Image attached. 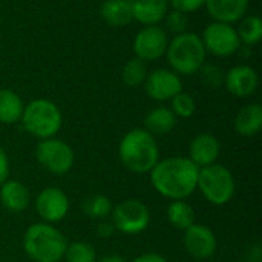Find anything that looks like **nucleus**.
Returning <instances> with one entry per match:
<instances>
[{"instance_id": "1", "label": "nucleus", "mask_w": 262, "mask_h": 262, "mask_svg": "<svg viewBox=\"0 0 262 262\" xmlns=\"http://www.w3.org/2000/svg\"><path fill=\"white\" fill-rule=\"evenodd\" d=\"M200 169L187 157H172L158 161L150 173V183L154 189L169 198L186 200L196 190Z\"/></svg>"}, {"instance_id": "2", "label": "nucleus", "mask_w": 262, "mask_h": 262, "mask_svg": "<svg viewBox=\"0 0 262 262\" xmlns=\"http://www.w3.org/2000/svg\"><path fill=\"white\" fill-rule=\"evenodd\" d=\"M120 160L126 169L135 173H147L160 161V149L150 132L132 129L120 141Z\"/></svg>"}, {"instance_id": "3", "label": "nucleus", "mask_w": 262, "mask_h": 262, "mask_svg": "<svg viewBox=\"0 0 262 262\" xmlns=\"http://www.w3.org/2000/svg\"><path fill=\"white\" fill-rule=\"evenodd\" d=\"M68 243L64 235L48 223L29 226L23 236V249L34 262H60L64 258Z\"/></svg>"}, {"instance_id": "4", "label": "nucleus", "mask_w": 262, "mask_h": 262, "mask_svg": "<svg viewBox=\"0 0 262 262\" xmlns=\"http://www.w3.org/2000/svg\"><path fill=\"white\" fill-rule=\"evenodd\" d=\"M172 71L178 75H193L206 63V49L201 37L195 32H183L175 35L166 51Z\"/></svg>"}, {"instance_id": "5", "label": "nucleus", "mask_w": 262, "mask_h": 262, "mask_svg": "<svg viewBox=\"0 0 262 262\" xmlns=\"http://www.w3.org/2000/svg\"><path fill=\"white\" fill-rule=\"evenodd\" d=\"M26 132L40 140L54 138L63 123L58 106L46 98H37L23 107L20 118Z\"/></svg>"}, {"instance_id": "6", "label": "nucleus", "mask_w": 262, "mask_h": 262, "mask_svg": "<svg viewBox=\"0 0 262 262\" xmlns=\"http://www.w3.org/2000/svg\"><path fill=\"white\" fill-rule=\"evenodd\" d=\"M196 189L201 190L203 196L210 204L224 206L233 198L236 183L232 172L226 166L213 163L200 169Z\"/></svg>"}, {"instance_id": "7", "label": "nucleus", "mask_w": 262, "mask_h": 262, "mask_svg": "<svg viewBox=\"0 0 262 262\" xmlns=\"http://www.w3.org/2000/svg\"><path fill=\"white\" fill-rule=\"evenodd\" d=\"M111 223L115 230L126 235H138L144 232L150 223V212L140 200H126L112 207Z\"/></svg>"}, {"instance_id": "8", "label": "nucleus", "mask_w": 262, "mask_h": 262, "mask_svg": "<svg viewBox=\"0 0 262 262\" xmlns=\"http://www.w3.org/2000/svg\"><path fill=\"white\" fill-rule=\"evenodd\" d=\"M35 158L48 172L64 175L74 166V150L69 144L58 138L41 140L35 147Z\"/></svg>"}, {"instance_id": "9", "label": "nucleus", "mask_w": 262, "mask_h": 262, "mask_svg": "<svg viewBox=\"0 0 262 262\" xmlns=\"http://www.w3.org/2000/svg\"><path fill=\"white\" fill-rule=\"evenodd\" d=\"M200 37L206 52L215 57H230L236 54L241 48L236 29L233 28V25L229 23L212 21L204 28L203 35Z\"/></svg>"}, {"instance_id": "10", "label": "nucleus", "mask_w": 262, "mask_h": 262, "mask_svg": "<svg viewBox=\"0 0 262 262\" xmlns=\"http://www.w3.org/2000/svg\"><path fill=\"white\" fill-rule=\"evenodd\" d=\"M169 46V38L166 31L158 26H144L140 29L134 38L135 57L143 61H155L166 55Z\"/></svg>"}, {"instance_id": "11", "label": "nucleus", "mask_w": 262, "mask_h": 262, "mask_svg": "<svg viewBox=\"0 0 262 262\" xmlns=\"http://www.w3.org/2000/svg\"><path fill=\"white\" fill-rule=\"evenodd\" d=\"M35 210L45 223H58L69 212V198L58 187H46L35 198Z\"/></svg>"}, {"instance_id": "12", "label": "nucleus", "mask_w": 262, "mask_h": 262, "mask_svg": "<svg viewBox=\"0 0 262 262\" xmlns=\"http://www.w3.org/2000/svg\"><path fill=\"white\" fill-rule=\"evenodd\" d=\"M146 94L157 101L172 100L183 91V83L178 74L170 69H155L144 80Z\"/></svg>"}, {"instance_id": "13", "label": "nucleus", "mask_w": 262, "mask_h": 262, "mask_svg": "<svg viewBox=\"0 0 262 262\" xmlns=\"http://www.w3.org/2000/svg\"><path fill=\"white\" fill-rule=\"evenodd\" d=\"M184 249L196 259H207L216 252V236L204 224H192L184 230Z\"/></svg>"}, {"instance_id": "14", "label": "nucleus", "mask_w": 262, "mask_h": 262, "mask_svg": "<svg viewBox=\"0 0 262 262\" xmlns=\"http://www.w3.org/2000/svg\"><path fill=\"white\" fill-rule=\"evenodd\" d=\"M259 83L258 72L249 66V64H238L233 66L226 75H224V84L227 91L239 98H246L252 95Z\"/></svg>"}, {"instance_id": "15", "label": "nucleus", "mask_w": 262, "mask_h": 262, "mask_svg": "<svg viewBox=\"0 0 262 262\" xmlns=\"http://www.w3.org/2000/svg\"><path fill=\"white\" fill-rule=\"evenodd\" d=\"M220 141L212 134H198L189 146V160L198 167H206L213 163H216V158L220 157Z\"/></svg>"}, {"instance_id": "16", "label": "nucleus", "mask_w": 262, "mask_h": 262, "mask_svg": "<svg viewBox=\"0 0 262 262\" xmlns=\"http://www.w3.org/2000/svg\"><path fill=\"white\" fill-rule=\"evenodd\" d=\"M204 6L213 21L232 25L246 15L249 0H206Z\"/></svg>"}, {"instance_id": "17", "label": "nucleus", "mask_w": 262, "mask_h": 262, "mask_svg": "<svg viewBox=\"0 0 262 262\" xmlns=\"http://www.w3.org/2000/svg\"><path fill=\"white\" fill-rule=\"evenodd\" d=\"M0 203L8 212L21 213L23 210L28 209L31 203V195L23 183L6 180L0 186Z\"/></svg>"}, {"instance_id": "18", "label": "nucleus", "mask_w": 262, "mask_h": 262, "mask_svg": "<svg viewBox=\"0 0 262 262\" xmlns=\"http://www.w3.org/2000/svg\"><path fill=\"white\" fill-rule=\"evenodd\" d=\"M169 12V0H132L134 20L143 26L158 25Z\"/></svg>"}, {"instance_id": "19", "label": "nucleus", "mask_w": 262, "mask_h": 262, "mask_svg": "<svg viewBox=\"0 0 262 262\" xmlns=\"http://www.w3.org/2000/svg\"><path fill=\"white\" fill-rule=\"evenodd\" d=\"M101 18L114 28H123L134 20L132 0H104L100 6Z\"/></svg>"}, {"instance_id": "20", "label": "nucleus", "mask_w": 262, "mask_h": 262, "mask_svg": "<svg viewBox=\"0 0 262 262\" xmlns=\"http://www.w3.org/2000/svg\"><path fill=\"white\" fill-rule=\"evenodd\" d=\"M262 127V107L258 103L244 106L235 117V130L243 137H255Z\"/></svg>"}, {"instance_id": "21", "label": "nucleus", "mask_w": 262, "mask_h": 262, "mask_svg": "<svg viewBox=\"0 0 262 262\" xmlns=\"http://www.w3.org/2000/svg\"><path fill=\"white\" fill-rule=\"evenodd\" d=\"M175 124H177L175 114L169 107H163V106L152 109L144 118L146 130L150 132L152 135L154 134H157V135L169 134L175 127Z\"/></svg>"}, {"instance_id": "22", "label": "nucleus", "mask_w": 262, "mask_h": 262, "mask_svg": "<svg viewBox=\"0 0 262 262\" xmlns=\"http://www.w3.org/2000/svg\"><path fill=\"white\" fill-rule=\"evenodd\" d=\"M21 98L11 89H0V123L14 124L20 121L23 114Z\"/></svg>"}, {"instance_id": "23", "label": "nucleus", "mask_w": 262, "mask_h": 262, "mask_svg": "<svg viewBox=\"0 0 262 262\" xmlns=\"http://www.w3.org/2000/svg\"><path fill=\"white\" fill-rule=\"evenodd\" d=\"M167 220L178 230H187L192 224H195V212L193 207L184 200H175L167 206Z\"/></svg>"}, {"instance_id": "24", "label": "nucleus", "mask_w": 262, "mask_h": 262, "mask_svg": "<svg viewBox=\"0 0 262 262\" xmlns=\"http://www.w3.org/2000/svg\"><path fill=\"white\" fill-rule=\"evenodd\" d=\"M236 34L246 46H255L262 38V20L258 15H244L239 20Z\"/></svg>"}, {"instance_id": "25", "label": "nucleus", "mask_w": 262, "mask_h": 262, "mask_svg": "<svg viewBox=\"0 0 262 262\" xmlns=\"http://www.w3.org/2000/svg\"><path fill=\"white\" fill-rule=\"evenodd\" d=\"M147 77V68H146V61L134 57L130 58L121 71V80L126 86L129 88H137L140 84L144 83Z\"/></svg>"}, {"instance_id": "26", "label": "nucleus", "mask_w": 262, "mask_h": 262, "mask_svg": "<svg viewBox=\"0 0 262 262\" xmlns=\"http://www.w3.org/2000/svg\"><path fill=\"white\" fill-rule=\"evenodd\" d=\"M83 212L94 220H104L112 212V203L104 195H91L83 201Z\"/></svg>"}, {"instance_id": "27", "label": "nucleus", "mask_w": 262, "mask_h": 262, "mask_svg": "<svg viewBox=\"0 0 262 262\" xmlns=\"http://www.w3.org/2000/svg\"><path fill=\"white\" fill-rule=\"evenodd\" d=\"M66 262H97L95 249L83 241H75L68 244L64 252Z\"/></svg>"}, {"instance_id": "28", "label": "nucleus", "mask_w": 262, "mask_h": 262, "mask_svg": "<svg viewBox=\"0 0 262 262\" xmlns=\"http://www.w3.org/2000/svg\"><path fill=\"white\" fill-rule=\"evenodd\" d=\"M172 112L175 114V117H180V118H190L195 111H196V103L193 100V97L190 94H186V92H180L177 94L172 100Z\"/></svg>"}, {"instance_id": "29", "label": "nucleus", "mask_w": 262, "mask_h": 262, "mask_svg": "<svg viewBox=\"0 0 262 262\" xmlns=\"http://www.w3.org/2000/svg\"><path fill=\"white\" fill-rule=\"evenodd\" d=\"M166 23H167V28L172 34L178 35V34H183V32H187V25H189V18H187V14L181 12V11H170L167 12L166 15Z\"/></svg>"}, {"instance_id": "30", "label": "nucleus", "mask_w": 262, "mask_h": 262, "mask_svg": "<svg viewBox=\"0 0 262 262\" xmlns=\"http://www.w3.org/2000/svg\"><path fill=\"white\" fill-rule=\"evenodd\" d=\"M198 72L201 74L203 81L210 88H220L221 84H224V74L215 64H203Z\"/></svg>"}, {"instance_id": "31", "label": "nucleus", "mask_w": 262, "mask_h": 262, "mask_svg": "<svg viewBox=\"0 0 262 262\" xmlns=\"http://www.w3.org/2000/svg\"><path fill=\"white\" fill-rule=\"evenodd\" d=\"M169 3L172 5L173 9L181 11L184 14H190V12H196L198 9H201L206 0H169Z\"/></svg>"}, {"instance_id": "32", "label": "nucleus", "mask_w": 262, "mask_h": 262, "mask_svg": "<svg viewBox=\"0 0 262 262\" xmlns=\"http://www.w3.org/2000/svg\"><path fill=\"white\" fill-rule=\"evenodd\" d=\"M8 175H9V160L5 149L0 146V186L8 180Z\"/></svg>"}, {"instance_id": "33", "label": "nucleus", "mask_w": 262, "mask_h": 262, "mask_svg": "<svg viewBox=\"0 0 262 262\" xmlns=\"http://www.w3.org/2000/svg\"><path fill=\"white\" fill-rule=\"evenodd\" d=\"M114 232H115V227H114V224L111 221H101L97 226V233H98L100 238L107 239V238H111L114 235Z\"/></svg>"}, {"instance_id": "34", "label": "nucleus", "mask_w": 262, "mask_h": 262, "mask_svg": "<svg viewBox=\"0 0 262 262\" xmlns=\"http://www.w3.org/2000/svg\"><path fill=\"white\" fill-rule=\"evenodd\" d=\"M132 262H169L164 256L158 255V253H144L137 256Z\"/></svg>"}, {"instance_id": "35", "label": "nucleus", "mask_w": 262, "mask_h": 262, "mask_svg": "<svg viewBox=\"0 0 262 262\" xmlns=\"http://www.w3.org/2000/svg\"><path fill=\"white\" fill-rule=\"evenodd\" d=\"M97 262H126V259L118 256V255H109V256H104V258L98 259Z\"/></svg>"}]
</instances>
